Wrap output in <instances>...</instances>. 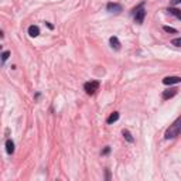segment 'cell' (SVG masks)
<instances>
[{
  "mask_svg": "<svg viewBox=\"0 0 181 181\" xmlns=\"http://www.w3.org/2000/svg\"><path fill=\"white\" fill-rule=\"evenodd\" d=\"M181 78L180 77H165L163 79V84L164 85H174V84H180Z\"/></svg>",
  "mask_w": 181,
  "mask_h": 181,
  "instance_id": "5b68a950",
  "label": "cell"
},
{
  "mask_svg": "<svg viewBox=\"0 0 181 181\" xmlns=\"http://www.w3.org/2000/svg\"><path fill=\"white\" fill-rule=\"evenodd\" d=\"M118 119H119V113H118V112H113L109 118H108V120H106V122H108L109 125H112V123H115Z\"/></svg>",
  "mask_w": 181,
  "mask_h": 181,
  "instance_id": "30bf717a",
  "label": "cell"
},
{
  "mask_svg": "<svg viewBox=\"0 0 181 181\" xmlns=\"http://www.w3.org/2000/svg\"><path fill=\"white\" fill-rule=\"evenodd\" d=\"M181 0H170V4H178Z\"/></svg>",
  "mask_w": 181,
  "mask_h": 181,
  "instance_id": "e0dca14e",
  "label": "cell"
},
{
  "mask_svg": "<svg viewBox=\"0 0 181 181\" xmlns=\"http://www.w3.org/2000/svg\"><path fill=\"white\" fill-rule=\"evenodd\" d=\"M168 11H170L171 14H174V16L177 17V18H181V13H180V10H178V9L170 7V9H168Z\"/></svg>",
  "mask_w": 181,
  "mask_h": 181,
  "instance_id": "8fae6325",
  "label": "cell"
},
{
  "mask_svg": "<svg viewBox=\"0 0 181 181\" xmlns=\"http://www.w3.org/2000/svg\"><path fill=\"white\" fill-rule=\"evenodd\" d=\"M180 122H181V119L178 118L171 126L167 129V132H165V139H174V137H177V136L180 134Z\"/></svg>",
  "mask_w": 181,
  "mask_h": 181,
  "instance_id": "6da1fadb",
  "label": "cell"
},
{
  "mask_svg": "<svg viewBox=\"0 0 181 181\" xmlns=\"http://www.w3.org/2000/svg\"><path fill=\"white\" fill-rule=\"evenodd\" d=\"M6 151H7L9 154H13L14 153V143L11 142V140L6 142Z\"/></svg>",
  "mask_w": 181,
  "mask_h": 181,
  "instance_id": "9c48e42d",
  "label": "cell"
},
{
  "mask_svg": "<svg viewBox=\"0 0 181 181\" xmlns=\"http://www.w3.org/2000/svg\"><path fill=\"white\" fill-rule=\"evenodd\" d=\"M123 136H125V139H126L127 142H130V143H133V137H132V134H130V132L129 130H123Z\"/></svg>",
  "mask_w": 181,
  "mask_h": 181,
  "instance_id": "7c38bea8",
  "label": "cell"
},
{
  "mask_svg": "<svg viewBox=\"0 0 181 181\" xmlns=\"http://www.w3.org/2000/svg\"><path fill=\"white\" fill-rule=\"evenodd\" d=\"M106 10H108L109 13H120V11H122V6L118 4V3H108Z\"/></svg>",
  "mask_w": 181,
  "mask_h": 181,
  "instance_id": "277c9868",
  "label": "cell"
},
{
  "mask_svg": "<svg viewBox=\"0 0 181 181\" xmlns=\"http://www.w3.org/2000/svg\"><path fill=\"white\" fill-rule=\"evenodd\" d=\"M163 28H164V31L165 33H177V30H175V28H173V27H168V26H164V27H163Z\"/></svg>",
  "mask_w": 181,
  "mask_h": 181,
  "instance_id": "4fadbf2b",
  "label": "cell"
},
{
  "mask_svg": "<svg viewBox=\"0 0 181 181\" xmlns=\"http://www.w3.org/2000/svg\"><path fill=\"white\" fill-rule=\"evenodd\" d=\"M98 88H99V82L98 81H89V82H87L84 85V89H85V92L88 95H94L98 91Z\"/></svg>",
  "mask_w": 181,
  "mask_h": 181,
  "instance_id": "3957f363",
  "label": "cell"
},
{
  "mask_svg": "<svg viewBox=\"0 0 181 181\" xmlns=\"http://www.w3.org/2000/svg\"><path fill=\"white\" fill-rule=\"evenodd\" d=\"M0 57H1V61H7V58L10 57V53H9V51H4V53L0 55Z\"/></svg>",
  "mask_w": 181,
  "mask_h": 181,
  "instance_id": "5bb4252c",
  "label": "cell"
},
{
  "mask_svg": "<svg viewBox=\"0 0 181 181\" xmlns=\"http://www.w3.org/2000/svg\"><path fill=\"white\" fill-rule=\"evenodd\" d=\"M28 34H30V37H37L40 34V28L37 26H30L28 27Z\"/></svg>",
  "mask_w": 181,
  "mask_h": 181,
  "instance_id": "52a82bcc",
  "label": "cell"
},
{
  "mask_svg": "<svg viewBox=\"0 0 181 181\" xmlns=\"http://www.w3.org/2000/svg\"><path fill=\"white\" fill-rule=\"evenodd\" d=\"M109 151H110V147H105V150L102 151V154H108Z\"/></svg>",
  "mask_w": 181,
  "mask_h": 181,
  "instance_id": "2e32d148",
  "label": "cell"
},
{
  "mask_svg": "<svg viewBox=\"0 0 181 181\" xmlns=\"http://www.w3.org/2000/svg\"><path fill=\"white\" fill-rule=\"evenodd\" d=\"M173 44L175 45V47H180V44H181V38H175V40H173Z\"/></svg>",
  "mask_w": 181,
  "mask_h": 181,
  "instance_id": "9a60e30c",
  "label": "cell"
},
{
  "mask_svg": "<svg viewBox=\"0 0 181 181\" xmlns=\"http://www.w3.org/2000/svg\"><path fill=\"white\" fill-rule=\"evenodd\" d=\"M134 13V21L137 24H142L143 20H144V17H146V10H144V3H142L140 6H137V7L133 10Z\"/></svg>",
  "mask_w": 181,
  "mask_h": 181,
  "instance_id": "7a4b0ae2",
  "label": "cell"
},
{
  "mask_svg": "<svg viewBox=\"0 0 181 181\" xmlns=\"http://www.w3.org/2000/svg\"><path fill=\"white\" fill-rule=\"evenodd\" d=\"M177 95V89H168V91H164L163 92V99H170V98H173Z\"/></svg>",
  "mask_w": 181,
  "mask_h": 181,
  "instance_id": "8992f818",
  "label": "cell"
},
{
  "mask_svg": "<svg viewBox=\"0 0 181 181\" xmlns=\"http://www.w3.org/2000/svg\"><path fill=\"white\" fill-rule=\"evenodd\" d=\"M110 45L115 50H120V43H119L118 37H110Z\"/></svg>",
  "mask_w": 181,
  "mask_h": 181,
  "instance_id": "ba28073f",
  "label": "cell"
}]
</instances>
